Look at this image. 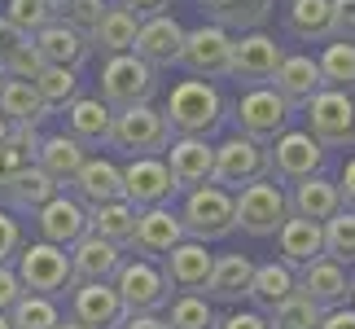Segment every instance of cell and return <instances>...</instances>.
I'll use <instances>...</instances> for the list:
<instances>
[{
    "mask_svg": "<svg viewBox=\"0 0 355 329\" xmlns=\"http://www.w3.org/2000/svg\"><path fill=\"white\" fill-rule=\"evenodd\" d=\"M162 119H167L171 136H215L228 119V101L211 79L193 75V79H180V84L167 92Z\"/></svg>",
    "mask_w": 355,
    "mask_h": 329,
    "instance_id": "cell-1",
    "label": "cell"
},
{
    "mask_svg": "<svg viewBox=\"0 0 355 329\" xmlns=\"http://www.w3.org/2000/svg\"><path fill=\"white\" fill-rule=\"evenodd\" d=\"M184 224V237H198V242H224L228 233H237V215H233V189L224 185H198V189H184V207L175 211Z\"/></svg>",
    "mask_w": 355,
    "mask_h": 329,
    "instance_id": "cell-2",
    "label": "cell"
},
{
    "mask_svg": "<svg viewBox=\"0 0 355 329\" xmlns=\"http://www.w3.org/2000/svg\"><path fill=\"white\" fill-rule=\"evenodd\" d=\"M101 101L110 110H123V106H141V101H154L158 92V71L149 66L145 58L136 53H105V66H101Z\"/></svg>",
    "mask_w": 355,
    "mask_h": 329,
    "instance_id": "cell-3",
    "label": "cell"
},
{
    "mask_svg": "<svg viewBox=\"0 0 355 329\" xmlns=\"http://www.w3.org/2000/svg\"><path fill=\"white\" fill-rule=\"evenodd\" d=\"M13 272H18L22 290L49 294V298H62L75 285L71 255H66V246H53V242H31V246L22 242V251L13 255Z\"/></svg>",
    "mask_w": 355,
    "mask_h": 329,
    "instance_id": "cell-4",
    "label": "cell"
},
{
    "mask_svg": "<svg viewBox=\"0 0 355 329\" xmlns=\"http://www.w3.org/2000/svg\"><path fill=\"white\" fill-rule=\"evenodd\" d=\"M233 215L245 237H272L290 215V194L272 176H259V180L241 185L233 194Z\"/></svg>",
    "mask_w": 355,
    "mask_h": 329,
    "instance_id": "cell-5",
    "label": "cell"
},
{
    "mask_svg": "<svg viewBox=\"0 0 355 329\" xmlns=\"http://www.w3.org/2000/svg\"><path fill=\"white\" fill-rule=\"evenodd\" d=\"M294 115H298V110L285 101L272 84H250V88L237 97V106H233L237 132L254 136V141H263V145L277 141L285 128H294Z\"/></svg>",
    "mask_w": 355,
    "mask_h": 329,
    "instance_id": "cell-6",
    "label": "cell"
},
{
    "mask_svg": "<svg viewBox=\"0 0 355 329\" xmlns=\"http://www.w3.org/2000/svg\"><path fill=\"white\" fill-rule=\"evenodd\" d=\"M167 145H171V128L162 119V110H154L149 101L114 110L110 149H123L128 158H136V154H162Z\"/></svg>",
    "mask_w": 355,
    "mask_h": 329,
    "instance_id": "cell-7",
    "label": "cell"
},
{
    "mask_svg": "<svg viewBox=\"0 0 355 329\" xmlns=\"http://www.w3.org/2000/svg\"><path fill=\"white\" fill-rule=\"evenodd\" d=\"M324 162H329V149H324L311 132H294L285 128L277 141H268V176L285 185H298L307 176H320Z\"/></svg>",
    "mask_w": 355,
    "mask_h": 329,
    "instance_id": "cell-8",
    "label": "cell"
},
{
    "mask_svg": "<svg viewBox=\"0 0 355 329\" xmlns=\"http://www.w3.org/2000/svg\"><path fill=\"white\" fill-rule=\"evenodd\" d=\"M303 110H307V132L324 149H351L355 145V97H351V88H320Z\"/></svg>",
    "mask_w": 355,
    "mask_h": 329,
    "instance_id": "cell-9",
    "label": "cell"
},
{
    "mask_svg": "<svg viewBox=\"0 0 355 329\" xmlns=\"http://www.w3.org/2000/svg\"><path fill=\"white\" fill-rule=\"evenodd\" d=\"M114 290L128 317L132 312H162L171 303V285L162 277V264H154V259H123L114 272Z\"/></svg>",
    "mask_w": 355,
    "mask_h": 329,
    "instance_id": "cell-10",
    "label": "cell"
},
{
    "mask_svg": "<svg viewBox=\"0 0 355 329\" xmlns=\"http://www.w3.org/2000/svg\"><path fill=\"white\" fill-rule=\"evenodd\" d=\"M259 176H268V145L254 141V136L245 132H233L228 141L215 145V167H211V180L224 185V189H237L259 180Z\"/></svg>",
    "mask_w": 355,
    "mask_h": 329,
    "instance_id": "cell-11",
    "label": "cell"
},
{
    "mask_svg": "<svg viewBox=\"0 0 355 329\" xmlns=\"http://www.w3.org/2000/svg\"><path fill=\"white\" fill-rule=\"evenodd\" d=\"M228 53H233V35L224 31L220 22H202L193 31H184V44H180V62L189 75L198 79H224L228 75Z\"/></svg>",
    "mask_w": 355,
    "mask_h": 329,
    "instance_id": "cell-12",
    "label": "cell"
},
{
    "mask_svg": "<svg viewBox=\"0 0 355 329\" xmlns=\"http://www.w3.org/2000/svg\"><path fill=\"white\" fill-rule=\"evenodd\" d=\"M281 58H285V49L277 44V40L263 35L259 26H250V31H241L233 40V53H228V75L241 79V84H272Z\"/></svg>",
    "mask_w": 355,
    "mask_h": 329,
    "instance_id": "cell-13",
    "label": "cell"
},
{
    "mask_svg": "<svg viewBox=\"0 0 355 329\" xmlns=\"http://www.w3.org/2000/svg\"><path fill=\"white\" fill-rule=\"evenodd\" d=\"M351 268L347 264H338V259L329 255H320V259H311L307 268H298L294 272V290L311 298L320 312H329V307H343L347 298H351Z\"/></svg>",
    "mask_w": 355,
    "mask_h": 329,
    "instance_id": "cell-14",
    "label": "cell"
},
{
    "mask_svg": "<svg viewBox=\"0 0 355 329\" xmlns=\"http://www.w3.org/2000/svg\"><path fill=\"white\" fill-rule=\"evenodd\" d=\"M123 171V198L132 202V207H162V202H171L180 189H175L167 162L158 154H136Z\"/></svg>",
    "mask_w": 355,
    "mask_h": 329,
    "instance_id": "cell-15",
    "label": "cell"
},
{
    "mask_svg": "<svg viewBox=\"0 0 355 329\" xmlns=\"http://www.w3.org/2000/svg\"><path fill=\"white\" fill-rule=\"evenodd\" d=\"M71 317L84 329H119L128 321V307H123L114 281H75L71 285Z\"/></svg>",
    "mask_w": 355,
    "mask_h": 329,
    "instance_id": "cell-16",
    "label": "cell"
},
{
    "mask_svg": "<svg viewBox=\"0 0 355 329\" xmlns=\"http://www.w3.org/2000/svg\"><path fill=\"white\" fill-rule=\"evenodd\" d=\"M35 233H40V242H53V246H66V251H71V246L84 237L88 233V207L79 198H71V194H53L44 207H40L35 215Z\"/></svg>",
    "mask_w": 355,
    "mask_h": 329,
    "instance_id": "cell-17",
    "label": "cell"
},
{
    "mask_svg": "<svg viewBox=\"0 0 355 329\" xmlns=\"http://www.w3.org/2000/svg\"><path fill=\"white\" fill-rule=\"evenodd\" d=\"M158 264H162V277H167L171 290H180V294H202V285H207V277H211L215 255L207 251V242L180 237L167 255L158 259Z\"/></svg>",
    "mask_w": 355,
    "mask_h": 329,
    "instance_id": "cell-18",
    "label": "cell"
},
{
    "mask_svg": "<svg viewBox=\"0 0 355 329\" xmlns=\"http://www.w3.org/2000/svg\"><path fill=\"white\" fill-rule=\"evenodd\" d=\"M180 237H184L180 215L162 202V207H141V211H136V228H132V242L128 246L141 259H154V264H158V259L167 255Z\"/></svg>",
    "mask_w": 355,
    "mask_h": 329,
    "instance_id": "cell-19",
    "label": "cell"
},
{
    "mask_svg": "<svg viewBox=\"0 0 355 329\" xmlns=\"http://www.w3.org/2000/svg\"><path fill=\"white\" fill-rule=\"evenodd\" d=\"M162 162H167V171H171V180L175 189H198V185H207L211 180V167H215V145L207 141V136H171V145L162 149Z\"/></svg>",
    "mask_w": 355,
    "mask_h": 329,
    "instance_id": "cell-20",
    "label": "cell"
},
{
    "mask_svg": "<svg viewBox=\"0 0 355 329\" xmlns=\"http://www.w3.org/2000/svg\"><path fill=\"white\" fill-rule=\"evenodd\" d=\"M180 44H184V26L171 13H154V18H141V26H136L132 53L145 58L154 71H162V66L180 62Z\"/></svg>",
    "mask_w": 355,
    "mask_h": 329,
    "instance_id": "cell-21",
    "label": "cell"
},
{
    "mask_svg": "<svg viewBox=\"0 0 355 329\" xmlns=\"http://www.w3.org/2000/svg\"><path fill=\"white\" fill-rule=\"evenodd\" d=\"M277 237V255L285 268H307L311 259L324 255V224H316V219H303V215H285V224L272 233Z\"/></svg>",
    "mask_w": 355,
    "mask_h": 329,
    "instance_id": "cell-22",
    "label": "cell"
},
{
    "mask_svg": "<svg viewBox=\"0 0 355 329\" xmlns=\"http://www.w3.org/2000/svg\"><path fill=\"white\" fill-rule=\"evenodd\" d=\"M31 44L40 49V58H44L49 66H84L92 58V44H88V35L84 31H75L71 22H62V18H53L44 22L40 31L31 35Z\"/></svg>",
    "mask_w": 355,
    "mask_h": 329,
    "instance_id": "cell-23",
    "label": "cell"
},
{
    "mask_svg": "<svg viewBox=\"0 0 355 329\" xmlns=\"http://www.w3.org/2000/svg\"><path fill=\"white\" fill-rule=\"evenodd\" d=\"M272 88H277L294 110H303L324 88V75H320L316 58H307V53H285L281 66H277V75H272Z\"/></svg>",
    "mask_w": 355,
    "mask_h": 329,
    "instance_id": "cell-24",
    "label": "cell"
},
{
    "mask_svg": "<svg viewBox=\"0 0 355 329\" xmlns=\"http://www.w3.org/2000/svg\"><path fill=\"white\" fill-rule=\"evenodd\" d=\"M66 115V132L75 136L84 149H97V145H110V128H114V110L105 106L101 97H79L62 110Z\"/></svg>",
    "mask_w": 355,
    "mask_h": 329,
    "instance_id": "cell-25",
    "label": "cell"
},
{
    "mask_svg": "<svg viewBox=\"0 0 355 329\" xmlns=\"http://www.w3.org/2000/svg\"><path fill=\"white\" fill-rule=\"evenodd\" d=\"M66 255H71L75 281H114V272L123 264V246L97 237V233H84Z\"/></svg>",
    "mask_w": 355,
    "mask_h": 329,
    "instance_id": "cell-26",
    "label": "cell"
},
{
    "mask_svg": "<svg viewBox=\"0 0 355 329\" xmlns=\"http://www.w3.org/2000/svg\"><path fill=\"white\" fill-rule=\"evenodd\" d=\"M250 277H254V259H245V255H215L202 294H207L211 303H228V307H233V303L245 298V290H250Z\"/></svg>",
    "mask_w": 355,
    "mask_h": 329,
    "instance_id": "cell-27",
    "label": "cell"
},
{
    "mask_svg": "<svg viewBox=\"0 0 355 329\" xmlns=\"http://www.w3.org/2000/svg\"><path fill=\"white\" fill-rule=\"evenodd\" d=\"M71 189L84 207H97V202H114L123 198V171L110 158H84L79 171L71 176Z\"/></svg>",
    "mask_w": 355,
    "mask_h": 329,
    "instance_id": "cell-28",
    "label": "cell"
},
{
    "mask_svg": "<svg viewBox=\"0 0 355 329\" xmlns=\"http://www.w3.org/2000/svg\"><path fill=\"white\" fill-rule=\"evenodd\" d=\"M88 158V149L75 141L71 132H53V136H40L35 145V167L53 176L58 185H71V176L79 171V162Z\"/></svg>",
    "mask_w": 355,
    "mask_h": 329,
    "instance_id": "cell-29",
    "label": "cell"
},
{
    "mask_svg": "<svg viewBox=\"0 0 355 329\" xmlns=\"http://www.w3.org/2000/svg\"><path fill=\"white\" fill-rule=\"evenodd\" d=\"M58 189H62V185L53 180V176H44V171H40L35 162H31V167H26L22 176H13V180L0 189V202H5L13 215H35L53 194H58Z\"/></svg>",
    "mask_w": 355,
    "mask_h": 329,
    "instance_id": "cell-30",
    "label": "cell"
},
{
    "mask_svg": "<svg viewBox=\"0 0 355 329\" xmlns=\"http://www.w3.org/2000/svg\"><path fill=\"white\" fill-rule=\"evenodd\" d=\"M0 115L9 123H26V128H44L53 119V110L44 106V97L35 92L31 79H13L5 75V88H0Z\"/></svg>",
    "mask_w": 355,
    "mask_h": 329,
    "instance_id": "cell-31",
    "label": "cell"
},
{
    "mask_svg": "<svg viewBox=\"0 0 355 329\" xmlns=\"http://www.w3.org/2000/svg\"><path fill=\"white\" fill-rule=\"evenodd\" d=\"M338 211H343V194H338L334 180H324V171H320V176H307V180L294 185V194H290V215H303V219H316V224H324V219L338 215Z\"/></svg>",
    "mask_w": 355,
    "mask_h": 329,
    "instance_id": "cell-32",
    "label": "cell"
},
{
    "mask_svg": "<svg viewBox=\"0 0 355 329\" xmlns=\"http://www.w3.org/2000/svg\"><path fill=\"white\" fill-rule=\"evenodd\" d=\"M198 5L224 31H250V26H263L272 18L277 0H198Z\"/></svg>",
    "mask_w": 355,
    "mask_h": 329,
    "instance_id": "cell-33",
    "label": "cell"
},
{
    "mask_svg": "<svg viewBox=\"0 0 355 329\" xmlns=\"http://www.w3.org/2000/svg\"><path fill=\"white\" fill-rule=\"evenodd\" d=\"M294 294V268H285L281 259L277 264H254V277H250V290H245V298H250V307H259L268 317L277 303H285V298Z\"/></svg>",
    "mask_w": 355,
    "mask_h": 329,
    "instance_id": "cell-34",
    "label": "cell"
},
{
    "mask_svg": "<svg viewBox=\"0 0 355 329\" xmlns=\"http://www.w3.org/2000/svg\"><path fill=\"white\" fill-rule=\"evenodd\" d=\"M136 26H141V18H136L132 9L105 5V13L97 18V26L88 31V44L101 49V53H128L132 40H136Z\"/></svg>",
    "mask_w": 355,
    "mask_h": 329,
    "instance_id": "cell-35",
    "label": "cell"
},
{
    "mask_svg": "<svg viewBox=\"0 0 355 329\" xmlns=\"http://www.w3.org/2000/svg\"><path fill=\"white\" fill-rule=\"evenodd\" d=\"M136 211L141 207H132L128 198L97 202V207H88V233H97V237H105V242H114V246L128 251L132 228H136Z\"/></svg>",
    "mask_w": 355,
    "mask_h": 329,
    "instance_id": "cell-36",
    "label": "cell"
},
{
    "mask_svg": "<svg viewBox=\"0 0 355 329\" xmlns=\"http://www.w3.org/2000/svg\"><path fill=\"white\" fill-rule=\"evenodd\" d=\"M285 31L303 44H324L334 35L329 26V0H290L285 9Z\"/></svg>",
    "mask_w": 355,
    "mask_h": 329,
    "instance_id": "cell-37",
    "label": "cell"
},
{
    "mask_svg": "<svg viewBox=\"0 0 355 329\" xmlns=\"http://www.w3.org/2000/svg\"><path fill=\"white\" fill-rule=\"evenodd\" d=\"M35 145H40V128L9 123V136L0 141V189H5L13 176H22V171L35 162Z\"/></svg>",
    "mask_w": 355,
    "mask_h": 329,
    "instance_id": "cell-38",
    "label": "cell"
},
{
    "mask_svg": "<svg viewBox=\"0 0 355 329\" xmlns=\"http://www.w3.org/2000/svg\"><path fill=\"white\" fill-rule=\"evenodd\" d=\"M31 84H35V92L44 97V106L53 110V115H58V110H66V106L79 97V92H84V79H79L75 66H49V62L40 66V75L31 79Z\"/></svg>",
    "mask_w": 355,
    "mask_h": 329,
    "instance_id": "cell-39",
    "label": "cell"
},
{
    "mask_svg": "<svg viewBox=\"0 0 355 329\" xmlns=\"http://www.w3.org/2000/svg\"><path fill=\"white\" fill-rule=\"evenodd\" d=\"M316 66L324 75V88H355V40L329 35L324 40V53L316 58Z\"/></svg>",
    "mask_w": 355,
    "mask_h": 329,
    "instance_id": "cell-40",
    "label": "cell"
},
{
    "mask_svg": "<svg viewBox=\"0 0 355 329\" xmlns=\"http://www.w3.org/2000/svg\"><path fill=\"white\" fill-rule=\"evenodd\" d=\"M9 321H13V329H53L62 321V312H58V298L22 290V298L9 307Z\"/></svg>",
    "mask_w": 355,
    "mask_h": 329,
    "instance_id": "cell-41",
    "label": "cell"
},
{
    "mask_svg": "<svg viewBox=\"0 0 355 329\" xmlns=\"http://www.w3.org/2000/svg\"><path fill=\"white\" fill-rule=\"evenodd\" d=\"M215 303L207 294H180L171 303V321H167V329H215Z\"/></svg>",
    "mask_w": 355,
    "mask_h": 329,
    "instance_id": "cell-42",
    "label": "cell"
},
{
    "mask_svg": "<svg viewBox=\"0 0 355 329\" xmlns=\"http://www.w3.org/2000/svg\"><path fill=\"white\" fill-rule=\"evenodd\" d=\"M268 321H272V329H316L320 325V307L294 290L285 303H277L268 312Z\"/></svg>",
    "mask_w": 355,
    "mask_h": 329,
    "instance_id": "cell-43",
    "label": "cell"
},
{
    "mask_svg": "<svg viewBox=\"0 0 355 329\" xmlns=\"http://www.w3.org/2000/svg\"><path fill=\"white\" fill-rule=\"evenodd\" d=\"M5 18L13 26H22L26 35H35L44 22L58 18V5L53 0H5Z\"/></svg>",
    "mask_w": 355,
    "mask_h": 329,
    "instance_id": "cell-44",
    "label": "cell"
},
{
    "mask_svg": "<svg viewBox=\"0 0 355 329\" xmlns=\"http://www.w3.org/2000/svg\"><path fill=\"white\" fill-rule=\"evenodd\" d=\"M105 13V0H62V9H58V18L62 22H71L75 31H92L97 26V18Z\"/></svg>",
    "mask_w": 355,
    "mask_h": 329,
    "instance_id": "cell-45",
    "label": "cell"
},
{
    "mask_svg": "<svg viewBox=\"0 0 355 329\" xmlns=\"http://www.w3.org/2000/svg\"><path fill=\"white\" fill-rule=\"evenodd\" d=\"M40 66H44V58H40V49L31 44V40H26V44H22L18 53H13V58H9L5 66H0V71L13 75V79H35V75H40Z\"/></svg>",
    "mask_w": 355,
    "mask_h": 329,
    "instance_id": "cell-46",
    "label": "cell"
},
{
    "mask_svg": "<svg viewBox=\"0 0 355 329\" xmlns=\"http://www.w3.org/2000/svg\"><path fill=\"white\" fill-rule=\"evenodd\" d=\"M18 251H22V224L9 207H0V264H13Z\"/></svg>",
    "mask_w": 355,
    "mask_h": 329,
    "instance_id": "cell-47",
    "label": "cell"
},
{
    "mask_svg": "<svg viewBox=\"0 0 355 329\" xmlns=\"http://www.w3.org/2000/svg\"><path fill=\"white\" fill-rule=\"evenodd\" d=\"M215 329H272V321L259 307H237L233 303L228 317H215Z\"/></svg>",
    "mask_w": 355,
    "mask_h": 329,
    "instance_id": "cell-48",
    "label": "cell"
},
{
    "mask_svg": "<svg viewBox=\"0 0 355 329\" xmlns=\"http://www.w3.org/2000/svg\"><path fill=\"white\" fill-rule=\"evenodd\" d=\"M329 26L338 40H355V0H329Z\"/></svg>",
    "mask_w": 355,
    "mask_h": 329,
    "instance_id": "cell-49",
    "label": "cell"
},
{
    "mask_svg": "<svg viewBox=\"0 0 355 329\" xmlns=\"http://www.w3.org/2000/svg\"><path fill=\"white\" fill-rule=\"evenodd\" d=\"M26 40H31V35H26L22 26H13V22L5 18V13H0V66H5V62L13 58V53H18V49L26 44Z\"/></svg>",
    "mask_w": 355,
    "mask_h": 329,
    "instance_id": "cell-50",
    "label": "cell"
},
{
    "mask_svg": "<svg viewBox=\"0 0 355 329\" xmlns=\"http://www.w3.org/2000/svg\"><path fill=\"white\" fill-rule=\"evenodd\" d=\"M22 298V281L18 272H13V264H0V312H9L13 303Z\"/></svg>",
    "mask_w": 355,
    "mask_h": 329,
    "instance_id": "cell-51",
    "label": "cell"
},
{
    "mask_svg": "<svg viewBox=\"0 0 355 329\" xmlns=\"http://www.w3.org/2000/svg\"><path fill=\"white\" fill-rule=\"evenodd\" d=\"M316 329H355V307L343 303V307L320 312V325H316Z\"/></svg>",
    "mask_w": 355,
    "mask_h": 329,
    "instance_id": "cell-52",
    "label": "cell"
},
{
    "mask_svg": "<svg viewBox=\"0 0 355 329\" xmlns=\"http://www.w3.org/2000/svg\"><path fill=\"white\" fill-rule=\"evenodd\" d=\"M123 9H132L136 18H154V13H167L171 0H119Z\"/></svg>",
    "mask_w": 355,
    "mask_h": 329,
    "instance_id": "cell-53",
    "label": "cell"
},
{
    "mask_svg": "<svg viewBox=\"0 0 355 329\" xmlns=\"http://www.w3.org/2000/svg\"><path fill=\"white\" fill-rule=\"evenodd\" d=\"M338 194H343V207L355 211V158H347L343 176H338Z\"/></svg>",
    "mask_w": 355,
    "mask_h": 329,
    "instance_id": "cell-54",
    "label": "cell"
},
{
    "mask_svg": "<svg viewBox=\"0 0 355 329\" xmlns=\"http://www.w3.org/2000/svg\"><path fill=\"white\" fill-rule=\"evenodd\" d=\"M119 329H167V321H158V312H132Z\"/></svg>",
    "mask_w": 355,
    "mask_h": 329,
    "instance_id": "cell-55",
    "label": "cell"
},
{
    "mask_svg": "<svg viewBox=\"0 0 355 329\" xmlns=\"http://www.w3.org/2000/svg\"><path fill=\"white\" fill-rule=\"evenodd\" d=\"M53 329H84V325H79L75 317H71V321H66V317H62V321H58V325H53Z\"/></svg>",
    "mask_w": 355,
    "mask_h": 329,
    "instance_id": "cell-56",
    "label": "cell"
},
{
    "mask_svg": "<svg viewBox=\"0 0 355 329\" xmlns=\"http://www.w3.org/2000/svg\"><path fill=\"white\" fill-rule=\"evenodd\" d=\"M5 136H9V119L0 115V141H5Z\"/></svg>",
    "mask_w": 355,
    "mask_h": 329,
    "instance_id": "cell-57",
    "label": "cell"
},
{
    "mask_svg": "<svg viewBox=\"0 0 355 329\" xmlns=\"http://www.w3.org/2000/svg\"><path fill=\"white\" fill-rule=\"evenodd\" d=\"M0 329H13V321H9V312H0Z\"/></svg>",
    "mask_w": 355,
    "mask_h": 329,
    "instance_id": "cell-58",
    "label": "cell"
},
{
    "mask_svg": "<svg viewBox=\"0 0 355 329\" xmlns=\"http://www.w3.org/2000/svg\"><path fill=\"white\" fill-rule=\"evenodd\" d=\"M347 303H351V307H355V285H351V298H347Z\"/></svg>",
    "mask_w": 355,
    "mask_h": 329,
    "instance_id": "cell-59",
    "label": "cell"
},
{
    "mask_svg": "<svg viewBox=\"0 0 355 329\" xmlns=\"http://www.w3.org/2000/svg\"><path fill=\"white\" fill-rule=\"evenodd\" d=\"M0 88H5V71H0Z\"/></svg>",
    "mask_w": 355,
    "mask_h": 329,
    "instance_id": "cell-60",
    "label": "cell"
},
{
    "mask_svg": "<svg viewBox=\"0 0 355 329\" xmlns=\"http://www.w3.org/2000/svg\"><path fill=\"white\" fill-rule=\"evenodd\" d=\"M53 5H58V9H62V0H53Z\"/></svg>",
    "mask_w": 355,
    "mask_h": 329,
    "instance_id": "cell-61",
    "label": "cell"
}]
</instances>
